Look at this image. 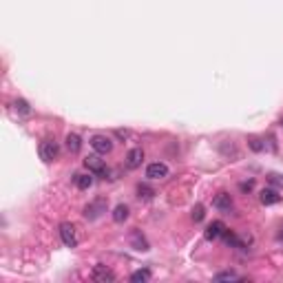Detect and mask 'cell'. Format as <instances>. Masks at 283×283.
<instances>
[{"label": "cell", "instance_id": "cell-12", "mask_svg": "<svg viewBox=\"0 0 283 283\" xmlns=\"http://www.w3.org/2000/svg\"><path fill=\"white\" fill-rule=\"evenodd\" d=\"M67 148H69V153H80V148H82V140H80V135H75V133H69L67 135Z\"/></svg>", "mask_w": 283, "mask_h": 283}, {"label": "cell", "instance_id": "cell-4", "mask_svg": "<svg viewBox=\"0 0 283 283\" xmlns=\"http://www.w3.org/2000/svg\"><path fill=\"white\" fill-rule=\"evenodd\" d=\"M84 166H87L91 173H95V175H104V173H106V161L102 159L100 153L89 155V157L84 159Z\"/></svg>", "mask_w": 283, "mask_h": 283}, {"label": "cell", "instance_id": "cell-18", "mask_svg": "<svg viewBox=\"0 0 283 283\" xmlns=\"http://www.w3.org/2000/svg\"><path fill=\"white\" fill-rule=\"evenodd\" d=\"M131 281L133 283H144V281H150V270H137V272L131 274Z\"/></svg>", "mask_w": 283, "mask_h": 283}, {"label": "cell", "instance_id": "cell-5", "mask_svg": "<svg viewBox=\"0 0 283 283\" xmlns=\"http://www.w3.org/2000/svg\"><path fill=\"white\" fill-rule=\"evenodd\" d=\"M58 153H60L58 142H53V140H45V142L40 144V157L45 159V161H53V159H58Z\"/></svg>", "mask_w": 283, "mask_h": 283}, {"label": "cell", "instance_id": "cell-21", "mask_svg": "<svg viewBox=\"0 0 283 283\" xmlns=\"http://www.w3.org/2000/svg\"><path fill=\"white\" fill-rule=\"evenodd\" d=\"M204 215H206V213H204V206H201V204H197V206L192 208V219H195V221H201Z\"/></svg>", "mask_w": 283, "mask_h": 283}, {"label": "cell", "instance_id": "cell-19", "mask_svg": "<svg viewBox=\"0 0 283 283\" xmlns=\"http://www.w3.org/2000/svg\"><path fill=\"white\" fill-rule=\"evenodd\" d=\"M241 276H239L237 272H219L215 274V281H239Z\"/></svg>", "mask_w": 283, "mask_h": 283}, {"label": "cell", "instance_id": "cell-11", "mask_svg": "<svg viewBox=\"0 0 283 283\" xmlns=\"http://www.w3.org/2000/svg\"><path fill=\"white\" fill-rule=\"evenodd\" d=\"M259 199H261L263 206H272V204H279V201H281V197L276 195V190H274V188H266V190H261Z\"/></svg>", "mask_w": 283, "mask_h": 283}, {"label": "cell", "instance_id": "cell-14", "mask_svg": "<svg viewBox=\"0 0 283 283\" xmlns=\"http://www.w3.org/2000/svg\"><path fill=\"white\" fill-rule=\"evenodd\" d=\"M131 244L135 246V250H148V244H146V239L140 234V230L131 232Z\"/></svg>", "mask_w": 283, "mask_h": 283}, {"label": "cell", "instance_id": "cell-22", "mask_svg": "<svg viewBox=\"0 0 283 283\" xmlns=\"http://www.w3.org/2000/svg\"><path fill=\"white\" fill-rule=\"evenodd\" d=\"M250 148L252 150H263V144L259 142V140H250Z\"/></svg>", "mask_w": 283, "mask_h": 283}, {"label": "cell", "instance_id": "cell-3", "mask_svg": "<svg viewBox=\"0 0 283 283\" xmlns=\"http://www.w3.org/2000/svg\"><path fill=\"white\" fill-rule=\"evenodd\" d=\"M91 279L95 283H111V281H115V272H113L111 268H106V266H102V263H98V266L91 270Z\"/></svg>", "mask_w": 283, "mask_h": 283}, {"label": "cell", "instance_id": "cell-1", "mask_svg": "<svg viewBox=\"0 0 283 283\" xmlns=\"http://www.w3.org/2000/svg\"><path fill=\"white\" fill-rule=\"evenodd\" d=\"M106 208H108V201L104 199V197H100V199H93L91 204H87V208H84V219H100L102 215L106 213Z\"/></svg>", "mask_w": 283, "mask_h": 283}, {"label": "cell", "instance_id": "cell-13", "mask_svg": "<svg viewBox=\"0 0 283 283\" xmlns=\"http://www.w3.org/2000/svg\"><path fill=\"white\" fill-rule=\"evenodd\" d=\"M126 219H129V206H126V204H119V206H115V210H113V221H115V224H122Z\"/></svg>", "mask_w": 283, "mask_h": 283}, {"label": "cell", "instance_id": "cell-6", "mask_svg": "<svg viewBox=\"0 0 283 283\" xmlns=\"http://www.w3.org/2000/svg\"><path fill=\"white\" fill-rule=\"evenodd\" d=\"M91 146H93L95 153L108 155L113 150V142H111V137H106V135H93L91 137Z\"/></svg>", "mask_w": 283, "mask_h": 283}, {"label": "cell", "instance_id": "cell-8", "mask_svg": "<svg viewBox=\"0 0 283 283\" xmlns=\"http://www.w3.org/2000/svg\"><path fill=\"white\" fill-rule=\"evenodd\" d=\"M146 177H148V179H164V177H168V166L161 164V161L148 164V168H146Z\"/></svg>", "mask_w": 283, "mask_h": 283}, {"label": "cell", "instance_id": "cell-23", "mask_svg": "<svg viewBox=\"0 0 283 283\" xmlns=\"http://www.w3.org/2000/svg\"><path fill=\"white\" fill-rule=\"evenodd\" d=\"M252 186H255V184H252V182H248V184H246V182H244V184H241V190H250V188H252Z\"/></svg>", "mask_w": 283, "mask_h": 283}, {"label": "cell", "instance_id": "cell-17", "mask_svg": "<svg viewBox=\"0 0 283 283\" xmlns=\"http://www.w3.org/2000/svg\"><path fill=\"white\" fill-rule=\"evenodd\" d=\"M14 108L20 115H31V106H29L27 100H14Z\"/></svg>", "mask_w": 283, "mask_h": 283}, {"label": "cell", "instance_id": "cell-16", "mask_svg": "<svg viewBox=\"0 0 283 283\" xmlns=\"http://www.w3.org/2000/svg\"><path fill=\"white\" fill-rule=\"evenodd\" d=\"M91 184H93V177H91V175H75V186H77L80 190L91 188Z\"/></svg>", "mask_w": 283, "mask_h": 283}, {"label": "cell", "instance_id": "cell-15", "mask_svg": "<svg viewBox=\"0 0 283 283\" xmlns=\"http://www.w3.org/2000/svg\"><path fill=\"white\" fill-rule=\"evenodd\" d=\"M137 197H140V199H153L155 190L150 188L148 184H140V186H137Z\"/></svg>", "mask_w": 283, "mask_h": 283}, {"label": "cell", "instance_id": "cell-24", "mask_svg": "<svg viewBox=\"0 0 283 283\" xmlns=\"http://www.w3.org/2000/svg\"><path fill=\"white\" fill-rule=\"evenodd\" d=\"M279 239H283V228H281V232H279Z\"/></svg>", "mask_w": 283, "mask_h": 283}, {"label": "cell", "instance_id": "cell-7", "mask_svg": "<svg viewBox=\"0 0 283 283\" xmlns=\"http://www.w3.org/2000/svg\"><path fill=\"white\" fill-rule=\"evenodd\" d=\"M144 161V150L142 148H131L129 155H126V168L129 171H135V168H140Z\"/></svg>", "mask_w": 283, "mask_h": 283}, {"label": "cell", "instance_id": "cell-10", "mask_svg": "<svg viewBox=\"0 0 283 283\" xmlns=\"http://www.w3.org/2000/svg\"><path fill=\"white\" fill-rule=\"evenodd\" d=\"M213 206L217 210H221V213H230L232 210V199H230V195L228 192H219V195L213 199Z\"/></svg>", "mask_w": 283, "mask_h": 283}, {"label": "cell", "instance_id": "cell-9", "mask_svg": "<svg viewBox=\"0 0 283 283\" xmlns=\"http://www.w3.org/2000/svg\"><path fill=\"white\" fill-rule=\"evenodd\" d=\"M224 232H226V224H224V221H213V224H208L206 232H204V237L213 241V239L224 237Z\"/></svg>", "mask_w": 283, "mask_h": 283}, {"label": "cell", "instance_id": "cell-20", "mask_svg": "<svg viewBox=\"0 0 283 283\" xmlns=\"http://www.w3.org/2000/svg\"><path fill=\"white\" fill-rule=\"evenodd\" d=\"M268 182L274 186V188H283V175H279V173H270L268 175Z\"/></svg>", "mask_w": 283, "mask_h": 283}, {"label": "cell", "instance_id": "cell-25", "mask_svg": "<svg viewBox=\"0 0 283 283\" xmlns=\"http://www.w3.org/2000/svg\"><path fill=\"white\" fill-rule=\"evenodd\" d=\"M281 126H283V117H281Z\"/></svg>", "mask_w": 283, "mask_h": 283}, {"label": "cell", "instance_id": "cell-2", "mask_svg": "<svg viewBox=\"0 0 283 283\" xmlns=\"http://www.w3.org/2000/svg\"><path fill=\"white\" fill-rule=\"evenodd\" d=\"M60 239H62V244L67 246V248H75V246H77L75 226H73V224H69V221L60 224Z\"/></svg>", "mask_w": 283, "mask_h": 283}]
</instances>
